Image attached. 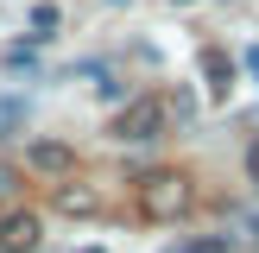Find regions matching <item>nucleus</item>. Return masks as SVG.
<instances>
[{
  "instance_id": "1",
  "label": "nucleus",
  "mask_w": 259,
  "mask_h": 253,
  "mask_svg": "<svg viewBox=\"0 0 259 253\" xmlns=\"http://www.w3.org/2000/svg\"><path fill=\"white\" fill-rule=\"evenodd\" d=\"M133 209L139 222L164 228V222H184L190 209H196V184H190V171H177V164H152V171L133 177Z\"/></svg>"
},
{
  "instance_id": "2",
  "label": "nucleus",
  "mask_w": 259,
  "mask_h": 253,
  "mask_svg": "<svg viewBox=\"0 0 259 253\" xmlns=\"http://www.w3.org/2000/svg\"><path fill=\"white\" fill-rule=\"evenodd\" d=\"M164 126H171V101L164 95H133L120 114H114V139H120V146H146V139H158Z\"/></svg>"
},
{
  "instance_id": "3",
  "label": "nucleus",
  "mask_w": 259,
  "mask_h": 253,
  "mask_svg": "<svg viewBox=\"0 0 259 253\" xmlns=\"http://www.w3.org/2000/svg\"><path fill=\"white\" fill-rule=\"evenodd\" d=\"M51 209L70 215V222H95V215H108V190L89 184V177H57V190H51Z\"/></svg>"
},
{
  "instance_id": "4",
  "label": "nucleus",
  "mask_w": 259,
  "mask_h": 253,
  "mask_svg": "<svg viewBox=\"0 0 259 253\" xmlns=\"http://www.w3.org/2000/svg\"><path fill=\"white\" fill-rule=\"evenodd\" d=\"M38 240H45V222L32 209H7L0 215V253H38Z\"/></svg>"
},
{
  "instance_id": "5",
  "label": "nucleus",
  "mask_w": 259,
  "mask_h": 253,
  "mask_svg": "<svg viewBox=\"0 0 259 253\" xmlns=\"http://www.w3.org/2000/svg\"><path fill=\"white\" fill-rule=\"evenodd\" d=\"M25 164L45 177H76V146H63V139H32L25 146Z\"/></svg>"
},
{
  "instance_id": "6",
  "label": "nucleus",
  "mask_w": 259,
  "mask_h": 253,
  "mask_svg": "<svg viewBox=\"0 0 259 253\" xmlns=\"http://www.w3.org/2000/svg\"><path fill=\"white\" fill-rule=\"evenodd\" d=\"M202 76H209V95L228 101V89H234V57H228L222 45H202Z\"/></svg>"
},
{
  "instance_id": "7",
  "label": "nucleus",
  "mask_w": 259,
  "mask_h": 253,
  "mask_svg": "<svg viewBox=\"0 0 259 253\" xmlns=\"http://www.w3.org/2000/svg\"><path fill=\"white\" fill-rule=\"evenodd\" d=\"M25 133V95H0V139Z\"/></svg>"
},
{
  "instance_id": "8",
  "label": "nucleus",
  "mask_w": 259,
  "mask_h": 253,
  "mask_svg": "<svg viewBox=\"0 0 259 253\" xmlns=\"http://www.w3.org/2000/svg\"><path fill=\"white\" fill-rule=\"evenodd\" d=\"M57 19H63V13L51 7V0H38V7H32V38H51V32H57Z\"/></svg>"
},
{
  "instance_id": "9",
  "label": "nucleus",
  "mask_w": 259,
  "mask_h": 253,
  "mask_svg": "<svg viewBox=\"0 0 259 253\" xmlns=\"http://www.w3.org/2000/svg\"><path fill=\"white\" fill-rule=\"evenodd\" d=\"M177 253H234V240H228V234H196V240H184Z\"/></svg>"
},
{
  "instance_id": "10",
  "label": "nucleus",
  "mask_w": 259,
  "mask_h": 253,
  "mask_svg": "<svg viewBox=\"0 0 259 253\" xmlns=\"http://www.w3.org/2000/svg\"><path fill=\"white\" fill-rule=\"evenodd\" d=\"M19 184H25V171H19V164H7V158H0V202H7V196H19Z\"/></svg>"
},
{
  "instance_id": "11",
  "label": "nucleus",
  "mask_w": 259,
  "mask_h": 253,
  "mask_svg": "<svg viewBox=\"0 0 259 253\" xmlns=\"http://www.w3.org/2000/svg\"><path fill=\"white\" fill-rule=\"evenodd\" d=\"M32 63H38V57H32L25 45H13V51H7V70H32Z\"/></svg>"
},
{
  "instance_id": "12",
  "label": "nucleus",
  "mask_w": 259,
  "mask_h": 253,
  "mask_svg": "<svg viewBox=\"0 0 259 253\" xmlns=\"http://www.w3.org/2000/svg\"><path fill=\"white\" fill-rule=\"evenodd\" d=\"M247 177H253V184H259V133L247 139Z\"/></svg>"
},
{
  "instance_id": "13",
  "label": "nucleus",
  "mask_w": 259,
  "mask_h": 253,
  "mask_svg": "<svg viewBox=\"0 0 259 253\" xmlns=\"http://www.w3.org/2000/svg\"><path fill=\"white\" fill-rule=\"evenodd\" d=\"M247 70H253V76H259V45H253V51H247Z\"/></svg>"
},
{
  "instance_id": "14",
  "label": "nucleus",
  "mask_w": 259,
  "mask_h": 253,
  "mask_svg": "<svg viewBox=\"0 0 259 253\" xmlns=\"http://www.w3.org/2000/svg\"><path fill=\"white\" fill-rule=\"evenodd\" d=\"M76 253H101V247H76Z\"/></svg>"
},
{
  "instance_id": "15",
  "label": "nucleus",
  "mask_w": 259,
  "mask_h": 253,
  "mask_svg": "<svg viewBox=\"0 0 259 253\" xmlns=\"http://www.w3.org/2000/svg\"><path fill=\"white\" fill-rule=\"evenodd\" d=\"M253 240H259V215H253Z\"/></svg>"
}]
</instances>
